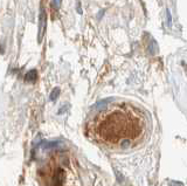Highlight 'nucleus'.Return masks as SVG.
Returning a JSON list of instances; mask_svg holds the SVG:
<instances>
[{"label":"nucleus","mask_w":187,"mask_h":186,"mask_svg":"<svg viewBox=\"0 0 187 186\" xmlns=\"http://www.w3.org/2000/svg\"><path fill=\"white\" fill-rule=\"evenodd\" d=\"M90 130L98 142L126 148L142 138L145 119L132 105L116 104L102 110L90 124Z\"/></svg>","instance_id":"f257e3e1"},{"label":"nucleus","mask_w":187,"mask_h":186,"mask_svg":"<svg viewBox=\"0 0 187 186\" xmlns=\"http://www.w3.org/2000/svg\"><path fill=\"white\" fill-rule=\"evenodd\" d=\"M46 26H47V15H46L44 8L41 7V10H40V15H39V33H38L39 42H41V40H42L43 34L46 32Z\"/></svg>","instance_id":"f03ea898"},{"label":"nucleus","mask_w":187,"mask_h":186,"mask_svg":"<svg viewBox=\"0 0 187 186\" xmlns=\"http://www.w3.org/2000/svg\"><path fill=\"white\" fill-rule=\"evenodd\" d=\"M27 80H35L36 79V72L35 70H32V72H29L28 74H27V77H26Z\"/></svg>","instance_id":"7ed1b4c3"},{"label":"nucleus","mask_w":187,"mask_h":186,"mask_svg":"<svg viewBox=\"0 0 187 186\" xmlns=\"http://www.w3.org/2000/svg\"><path fill=\"white\" fill-rule=\"evenodd\" d=\"M61 2H62V0H53V2H52V5L55 10H58L60 8V6H61Z\"/></svg>","instance_id":"20e7f679"},{"label":"nucleus","mask_w":187,"mask_h":186,"mask_svg":"<svg viewBox=\"0 0 187 186\" xmlns=\"http://www.w3.org/2000/svg\"><path fill=\"white\" fill-rule=\"evenodd\" d=\"M166 15H167V26L171 27L172 25V19H171V13H170V10H166Z\"/></svg>","instance_id":"39448f33"}]
</instances>
